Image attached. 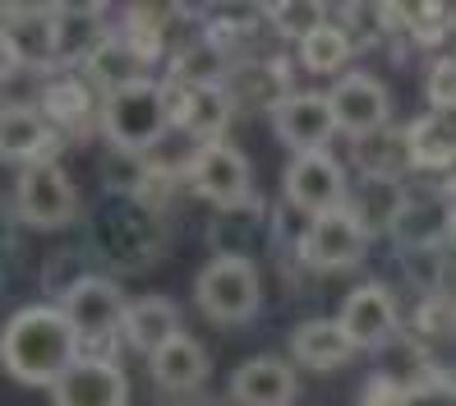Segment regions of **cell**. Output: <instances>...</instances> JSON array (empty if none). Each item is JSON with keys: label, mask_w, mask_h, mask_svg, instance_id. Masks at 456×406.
Wrapping results in <instances>:
<instances>
[{"label": "cell", "mask_w": 456, "mask_h": 406, "mask_svg": "<svg viewBox=\"0 0 456 406\" xmlns=\"http://www.w3.org/2000/svg\"><path fill=\"white\" fill-rule=\"evenodd\" d=\"M346 203H351V212L364 222L369 236H379V231H392L401 203H406V185L401 180H364L360 176V185L351 189Z\"/></svg>", "instance_id": "25"}, {"label": "cell", "mask_w": 456, "mask_h": 406, "mask_svg": "<svg viewBox=\"0 0 456 406\" xmlns=\"http://www.w3.org/2000/svg\"><path fill=\"white\" fill-rule=\"evenodd\" d=\"M231 397L240 406H290L300 397L295 369L277 356H254L231 374Z\"/></svg>", "instance_id": "16"}, {"label": "cell", "mask_w": 456, "mask_h": 406, "mask_svg": "<svg viewBox=\"0 0 456 406\" xmlns=\"http://www.w3.org/2000/svg\"><path fill=\"white\" fill-rule=\"evenodd\" d=\"M102 10H61V61H93V51L111 37L106 23H97Z\"/></svg>", "instance_id": "27"}, {"label": "cell", "mask_w": 456, "mask_h": 406, "mask_svg": "<svg viewBox=\"0 0 456 406\" xmlns=\"http://www.w3.org/2000/svg\"><path fill=\"white\" fill-rule=\"evenodd\" d=\"M300 61H305L309 74H341L346 61H351V37H346L341 23L328 19L323 29L309 33V37L300 42Z\"/></svg>", "instance_id": "28"}, {"label": "cell", "mask_w": 456, "mask_h": 406, "mask_svg": "<svg viewBox=\"0 0 456 406\" xmlns=\"http://www.w3.org/2000/svg\"><path fill=\"white\" fill-rule=\"evenodd\" d=\"M5 369L28 388H56L61 378L84 360V337L74 333L65 305H23L5 323L0 342Z\"/></svg>", "instance_id": "1"}, {"label": "cell", "mask_w": 456, "mask_h": 406, "mask_svg": "<svg viewBox=\"0 0 456 406\" xmlns=\"http://www.w3.org/2000/svg\"><path fill=\"white\" fill-rule=\"evenodd\" d=\"M65 314H69L74 333L84 337V342H106V337L125 333L129 301H125L120 282H111V278H88L78 291L65 295Z\"/></svg>", "instance_id": "11"}, {"label": "cell", "mask_w": 456, "mask_h": 406, "mask_svg": "<svg viewBox=\"0 0 456 406\" xmlns=\"http://www.w3.org/2000/svg\"><path fill=\"white\" fill-rule=\"evenodd\" d=\"M369 250V231L364 222L346 208H332V212H318L309 218L305 236H300V259L318 273H341V268H355Z\"/></svg>", "instance_id": "7"}, {"label": "cell", "mask_w": 456, "mask_h": 406, "mask_svg": "<svg viewBox=\"0 0 456 406\" xmlns=\"http://www.w3.org/2000/svg\"><path fill=\"white\" fill-rule=\"evenodd\" d=\"M222 88L235 106H267V116L295 93L290 88V74H286V61L267 56V61H235L222 79Z\"/></svg>", "instance_id": "15"}, {"label": "cell", "mask_w": 456, "mask_h": 406, "mask_svg": "<svg viewBox=\"0 0 456 406\" xmlns=\"http://www.w3.org/2000/svg\"><path fill=\"white\" fill-rule=\"evenodd\" d=\"M42 97H46L42 102L46 120L61 125V129H84L93 120V112H97V97H93V88L84 84V79H56V84H46Z\"/></svg>", "instance_id": "26"}, {"label": "cell", "mask_w": 456, "mask_h": 406, "mask_svg": "<svg viewBox=\"0 0 456 406\" xmlns=\"http://www.w3.org/2000/svg\"><path fill=\"white\" fill-rule=\"evenodd\" d=\"M452 231H456V208L443 195H406V203H401L396 222H392V236L406 250H438L443 236Z\"/></svg>", "instance_id": "17"}, {"label": "cell", "mask_w": 456, "mask_h": 406, "mask_svg": "<svg viewBox=\"0 0 456 406\" xmlns=\"http://www.w3.org/2000/svg\"><path fill=\"white\" fill-rule=\"evenodd\" d=\"M290 356L309 369H341L355 356V346L341 333L337 319H305L300 328L290 333Z\"/></svg>", "instance_id": "24"}, {"label": "cell", "mask_w": 456, "mask_h": 406, "mask_svg": "<svg viewBox=\"0 0 456 406\" xmlns=\"http://www.w3.org/2000/svg\"><path fill=\"white\" fill-rule=\"evenodd\" d=\"M281 189L290 208L309 212V218H318V212H332V208H346V199H351V185H346V167L323 148V153H295L290 167L281 176Z\"/></svg>", "instance_id": "9"}, {"label": "cell", "mask_w": 456, "mask_h": 406, "mask_svg": "<svg viewBox=\"0 0 456 406\" xmlns=\"http://www.w3.org/2000/svg\"><path fill=\"white\" fill-rule=\"evenodd\" d=\"M14 208L28 227L61 231L78 212V189L69 185L61 162H28V167L19 171V185H14Z\"/></svg>", "instance_id": "5"}, {"label": "cell", "mask_w": 456, "mask_h": 406, "mask_svg": "<svg viewBox=\"0 0 456 406\" xmlns=\"http://www.w3.org/2000/svg\"><path fill=\"white\" fill-rule=\"evenodd\" d=\"M51 406H129V378L116 360L84 356L51 388Z\"/></svg>", "instance_id": "14"}, {"label": "cell", "mask_w": 456, "mask_h": 406, "mask_svg": "<svg viewBox=\"0 0 456 406\" xmlns=\"http://www.w3.org/2000/svg\"><path fill=\"white\" fill-rule=\"evenodd\" d=\"M424 97L428 112H456V56H438L424 70Z\"/></svg>", "instance_id": "30"}, {"label": "cell", "mask_w": 456, "mask_h": 406, "mask_svg": "<svg viewBox=\"0 0 456 406\" xmlns=\"http://www.w3.org/2000/svg\"><path fill=\"white\" fill-rule=\"evenodd\" d=\"M56 129H51L46 116H37L33 106H5L0 112V153H5L10 162H56L51 157V148H56Z\"/></svg>", "instance_id": "19"}, {"label": "cell", "mask_w": 456, "mask_h": 406, "mask_svg": "<svg viewBox=\"0 0 456 406\" xmlns=\"http://www.w3.org/2000/svg\"><path fill=\"white\" fill-rule=\"evenodd\" d=\"M263 14L273 19V29L281 37H295V42H305L309 33H318L328 23V10L314 5V0H295V5H263Z\"/></svg>", "instance_id": "29"}, {"label": "cell", "mask_w": 456, "mask_h": 406, "mask_svg": "<svg viewBox=\"0 0 456 406\" xmlns=\"http://www.w3.org/2000/svg\"><path fill=\"white\" fill-rule=\"evenodd\" d=\"M148 369H152V384L167 388V393H194L203 378H208V351L180 333L175 342H167L157 356H148Z\"/></svg>", "instance_id": "22"}, {"label": "cell", "mask_w": 456, "mask_h": 406, "mask_svg": "<svg viewBox=\"0 0 456 406\" xmlns=\"http://www.w3.org/2000/svg\"><path fill=\"white\" fill-rule=\"evenodd\" d=\"M0 46H5V74L61 65V10H51V5H5Z\"/></svg>", "instance_id": "4"}, {"label": "cell", "mask_w": 456, "mask_h": 406, "mask_svg": "<svg viewBox=\"0 0 456 406\" xmlns=\"http://www.w3.org/2000/svg\"><path fill=\"white\" fill-rule=\"evenodd\" d=\"M415 171H447L456 167V112H424L406 125Z\"/></svg>", "instance_id": "23"}, {"label": "cell", "mask_w": 456, "mask_h": 406, "mask_svg": "<svg viewBox=\"0 0 456 406\" xmlns=\"http://www.w3.org/2000/svg\"><path fill=\"white\" fill-rule=\"evenodd\" d=\"M152 61H157L152 51H143L129 33H111V37H106V42L93 51L88 74L106 88V97H111V93H120V88L148 84V65H152Z\"/></svg>", "instance_id": "18"}, {"label": "cell", "mask_w": 456, "mask_h": 406, "mask_svg": "<svg viewBox=\"0 0 456 406\" xmlns=\"http://www.w3.org/2000/svg\"><path fill=\"white\" fill-rule=\"evenodd\" d=\"M167 112H171V129L190 134V139L203 144H222V134L231 125L235 102L226 97L222 84H184V79H167Z\"/></svg>", "instance_id": "8"}, {"label": "cell", "mask_w": 456, "mask_h": 406, "mask_svg": "<svg viewBox=\"0 0 456 406\" xmlns=\"http://www.w3.org/2000/svg\"><path fill=\"white\" fill-rule=\"evenodd\" d=\"M328 102H332L337 129L351 134V139H364V134L383 129L392 116V97L373 74H341L328 93Z\"/></svg>", "instance_id": "12"}, {"label": "cell", "mask_w": 456, "mask_h": 406, "mask_svg": "<svg viewBox=\"0 0 456 406\" xmlns=\"http://www.w3.org/2000/svg\"><path fill=\"white\" fill-rule=\"evenodd\" d=\"M171 129V112H167V88L162 84H134L120 88L102 102V134L111 139L116 153L125 157H143L162 144V134Z\"/></svg>", "instance_id": "2"}, {"label": "cell", "mask_w": 456, "mask_h": 406, "mask_svg": "<svg viewBox=\"0 0 456 406\" xmlns=\"http://www.w3.org/2000/svg\"><path fill=\"white\" fill-rule=\"evenodd\" d=\"M452 19H456V10H447V5H406V33L415 42H438L452 33Z\"/></svg>", "instance_id": "31"}, {"label": "cell", "mask_w": 456, "mask_h": 406, "mask_svg": "<svg viewBox=\"0 0 456 406\" xmlns=\"http://www.w3.org/2000/svg\"><path fill=\"white\" fill-rule=\"evenodd\" d=\"M360 406H411V388L396 384V378H387V374H379V378H369V384H364Z\"/></svg>", "instance_id": "32"}, {"label": "cell", "mask_w": 456, "mask_h": 406, "mask_svg": "<svg viewBox=\"0 0 456 406\" xmlns=\"http://www.w3.org/2000/svg\"><path fill=\"white\" fill-rule=\"evenodd\" d=\"M337 323H341V333L351 337L355 351H379L396 337L401 314H396V301H392V291L383 282H364L341 301Z\"/></svg>", "instance_id": "10"}, {"label": "cell", "mask_w": 456, "mask_h": 406, "mask_svg": "<svg viewBox=\"0 0 456 406\" xmlns=\"http://www.w3.org/2000/svg\"><path fill=\"white\" fill-rule=\"evenodd\" d=\"M351 157L364 180H401L406 171H415L411 139L396 125H383V129L364 134V139H351Z\"/></svg>", "instance_id": "20"}, {"label": "cell", "mask_w": 456, "mask_h": 406, "mask_svg": "<svg viewBox=\"0 0 456 406\" xmlns=\"http://www.w3.org/2000/svg\"><path fill=\"white\" fill-rule=\"evenodd\" d=\"M194 301L212 323H240L263 305V286H258V268L249 259L217 254L203 273L194 278Z\"/></svg>", "instance_id": "3"}, {"label": "cell", "mask_w": 456, "mask_h": 406, "mask_svg": "<svg viewBox=\"0 0 456 406\" xmlns=\"http://www.w3.org/2000/svg\"><path fill=\"white\" fill-rule=\"evenodd\" d=\"M273 129H277V139L295 153H323L332 134H341L328 93H290L273 112Z\"/></svg>", "instance_id": "13"}, {"label": "cell", "mask_w": 456, "mask_h": 406, "mask_svg": "<svg viewBox=\"0 0 456 406\" xmlns=\"http://www.w3.org/2000/svg\"><path fill=\"white\" fill-rule=\"evenodd\" d=\"M184 328H180V310L167 301V295H139L129 301V314H125V342L139 346L143 356H157L167 342H175Z\"/></svg>", "instance_id": "21"}, {"label": "cell", "mask_w": 456, "mask_h": 406, "mask_svg": "<svg viewBox=\"0 0 456 406\" xmlns=\"http://www.w3.org/2000/svg\"><path fill=\"white\" fill-rule=\"evenodd\" d=\"M184 185H190L199 199L217 203L222 212L254 199V189H249V157L240 153L235 144H226V139L194 148V157L184 162Z\"/></svg>", "instance_id": "6"}]
</instances>
